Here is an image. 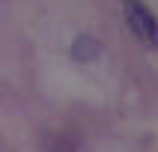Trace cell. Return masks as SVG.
Returning a JSON list of instances; mask_svg holds the SVG:
<instances>
[{
	"instance_id": "obj_2",
	"label": "cell",
	"mask_w": 158,
	"mask_h": 152,
	"mask_svg": "<svg viewBox=\"0 0 158 152\" xmlns=\"http://www.w3.org/2000/svg\"><path fill=\"white\" fill-rule=\"evenodd\" d=\"M98 51H102V45L93 39V36H78L75 39V45H72V54H75V60H81V63H93L98 57Z\"/></svg>"
},
{
	"instance_id": "obj_1",
	"label": "cell",
	"mask_w": 158,
	"mask_h": 152,
	"mask_svg": "<svg viewBox=\"0 0 158 152\" xmlns=\"http://www.w3.org/2000/svg\"><path fill=\"white\" fill-rule=\"evenodd\" d=\"M123 18L137 42L149 51H158V15L143 0H123Z\"/></svg>"
}]
</instances>
